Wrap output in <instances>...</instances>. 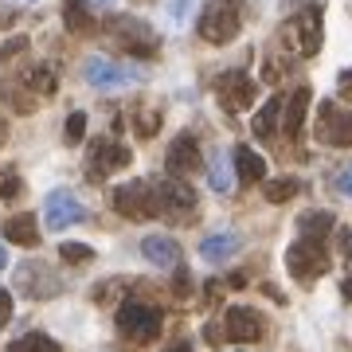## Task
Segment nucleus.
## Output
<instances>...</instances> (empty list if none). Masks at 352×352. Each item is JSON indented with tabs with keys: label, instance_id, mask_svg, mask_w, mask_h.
<instances>
[{
	"label": "nucleus",
	"instance_id": "f257e3e1",
	"mask_svg": "<svg viewBox=\"0 0 352 352\" xmlns=\"http://www.w3.org/2000/svg\"><path fill=\"white\" fill-rule=\"evenodd\" d=\"M113 321H118V333L129 344H149V340H157L161 337V325H164L161 309L153 302H141V298H126V302L118 305Z\"/></svg>",
	"mask_w": 352,
	"mask_h": 352
},
{
	"label": "nucleus",
	"instance_id": "f03ea898",
	"mask_svg": "<svg viewBox=\"0 0 352 352\" xmlns=\"http://www.w3.org/2000/svg\"><path fill=\"white\" fill-rule=\"evenodd\" d=\"M113 212L122 219H133V223H145V219H157L161 215V204H157V188L149 180H129V184H118L110 192Z\"/></svg>",
	"mask_w": 352,
	"mask_h": 352
},
{
	"label": "nucleus",
	"instance_id": "7ed1b4c3",
	"mask_svg": "<svg viewBox=\"0 0 352 352\" xmlns=\"http://www.w3.org/2000/svg\"><path fill=\"white\" fill-rule=\"evenodd\" d=\"M286 270L298 278V282H317V278L329 270V247H325V239L298 235L294 247L286 251Z\"/></svg>",
	"mask_w": 352,
	"mask_h": 352
},
{
	"label": "nucleus",
	"instance_id": "20e7f679",
	"mask_svg": "<svg viewBox=\"0 0 352 352\" xmlns=\"http://www.w3.org/2000/svg\"><path fill=\"white\" fill-rule=\"evenodd\" d=\"M239 36V0H208L200 16V39L223 47Z\"/></svg>",
	"mask_w": 352,
	"mask_h": 352
},
{
	"label": "nucleus",
	"instance_id": "39448f33",
	"mask_svg": "<svg viewBox=\"0 0 352 352\" xmlns=\"http://www.w3.org/2000/svg\"><path fill=\"white\" fill-rule=\"evenodd\" d=\"M82 78H87L94 90H122L141 82V71L129 63H113V59H102V55H90L82 63Z\"/></svg>",
	"mask_w": 352,
	"mask_h": 352
},
{
	"label": "nucleus",
	"instance_id": "423d86ee",
	"mask_svg": "<svg viewBox=\"0 0 352 352\" xmlns=\"http://www.w3.org/2000/svg\"><path fill=\"white\" fill-rule=\"evenodd\" d=\"M16 289L32 302H47L55 294H63V278L55 274L47 263H24L16 270Z\"/></svg>",
	"mask_w": 352,
	"mask_h": 352
},
{
	"label": "nucleus",
	"instance_id": "0eeeda50",
	"mask_svg": "<svg viewBox=\"0 0 352 352\" xmlns=\"http://www.w3.org/2000/svg\"><path fill=\"white\" fill-rule=\"evenodd\" d=\"M157 188V204H161V215H173L180 223H188L192 212H196V188L184 184V176H164Z\"/></svg>",
	"mask_w": 352,
	"mask_h": 352
},
{
	"label": "nucleus",
	"instance_id": "6e6552de",
	"mask_svg": "<svg viewBox=\"0 0 352 352\" xmlns=\"http://www.w3.org/2000/svg\"><path fill=\"white\" fill-rule=\"evenodd\" d=\"M254 94H258V87H254L251 75H243V71H223V75L215 78V98H219V106H223L227 113L251 110Z\"/></svg>",
	"mask_w": 352,
	"mask_h": 352
},
{
	"label": "nucleus",
	"instance_id": "1a4fd4ad",
	"mask_svg": "<svg viewBox=\"0 0 352 352\" xmlns=\"http://www.w3.org/2000/svg\"><path fill=\"white\" fill-rule=\"evenodd\" d=\"M286 39L298 55H317L321 51V8L305 4L302 12L286 24Z\"/></svg>",
	"mask_w": 352,
	"mask_h": 352
},
{
	"label": "nucleus",
	"instance_id": "9d476101",
	"mask_svg": "<svg viewBox=\"0 0 352 352\" xmlns=\"http://www.w3.org/2000/svg\"><path fill=\"white\" fill-rule=\"evenodd\" d=\"M133 161L129 157V149L122 145V141H110V138H98L94 145H90V161H87V173L94 176V180H106V176L122 173L126 164Z\"/></svg>",
	"mask_w": 352,
	"mask_h": 352
},
{
	"label": "nucleus",
	"instance_id": "9b49d317",
	"mask_svg": "<svg viewBox=\"0 0 352 352\" xmlns=\"http://www.w3.org/2000/svg\"><path fill=\"white\" fill-rule=\"evenodd\" d=\"M106 28H110L113 39H118L129 55H157V36L149 32V24H141L133 16H113Z\"/></svg>",
	"mask_w": 352,
	"mask_h": 352
},
{
	"label": "nucleus",
	"instance_id": "f8f14e48",
	"mask_svg": "<svg viewBox=\"0 0 352 352\" xmlns=\"http://www.w3.org/2000/svg\"><path fill=\"white\" fill-rule=\"evenodd\" d=\"M317 141L337 145V149H352V110H340L337 102H325L321 118H317Z\"/></svg>",
	"mask_w": 352,
	"mask_h": 352
},
{
	"label": "nucleus",
	"instance_id": "ddd939ff",
	"mask_svg": "<svg viewBox=\"0 0 352 352\" xmlns=\"http://www.w3.org/2000/svg\"><path fill=\"white\" fill-rule=\"evenodd\" d=\"M43 219H47L51 231H63V227H71V223H82V219H87V208L78 204L75 192L55 188V192H47V200H43Z\"/></svg>",
	"mask_w": 352,
	"mask_h": 352
},
{
	"label": "nucleus",
	"instance_id": "4468645a",
	"mask_svg": "<svg viewBox=\"0 0 352 352\" xmlns=\"http://www.w3.org/2000/svg\"><path fill=\"white\" fill-rule=\"evenodd\" d=\"M223 329L235 344H254V340H263L266 321H263L258 309H251V305H231L223 314Z\"/></svg>",
	"mask_w": 352,
	"mask_h": 352
},
{
	"label": "nucleus",
	"instance_id": "2eb2a0df",
	"mask_svg": "<svg viewBox=\"0 0 352 352\" xmlns=\"http://www.w3.org/2000/svg\"><path fill=\"white\" fill-rule=\"evenodd\" d=\"M204 168V153L196 145L192 133H180V138L168 145V176H192Z\"/></svg>",
	"mask_w": 352,
	"mask_h": 352
},
{
	"label": "nucleus",
	"instance_id": "dca6fc26",
	"mask_svg": "<svg viewBox=\"0 0 352 352\" xmlns=\"http://www.w3.org/2000/svg\"><path fill=\"white\" fill-rule=\"evenodd\" d=\"M141 254H145L153 266H161V270H173V266L180 263V247H176L173 235H145V239H141Z\"/></svg>",
	"mask_w": 352,
	"mask_h": 352
},
{
	"label": "nucleus",
	"instance_id": "f3484780",
	"mask_svg": "<svg viewBox=\"0 0 352 352\" xmlns=\"http://www.w3.org/2000/svg\"><path fill=\"white\" fill-rule=\"evenodd\" d=\"M4 239L16 247H39V219L32 212H20L12 219H4Z\"/></svg>",
	"mask_w": 352,
	"mask_h": 352
},
{
	"label": "nucleus",
	"instance_id": "a211bd4d",
	"mask_svg": "<svg viewBox=\"0 0 352 352\" xmlns=\"http://www.w3.org/2000/svg\"><path fill=\"white\" fill-rule=\"evenodd\" d=\"M309 102H314V90L309 87H298L294 94H289V102H286V133L294 141L302 138V129H305V113H309Z\"/></svg>",
	"mask_w": 352,
	"mask_h": 352
},
{
	"label": "nucleus",
	"instance_id": "6ab92c4d",
	"mask_svg": "<svg viewBox=\"0 0 352 352\" xmlns=\"http://www.w3.org/2000/svg\"><path fill=\"white\" fill-rule=\"evenodd\" d=\"M235 251H239V235H231V231H215V235H208V239L200 243V258L212 263V266L227 263Z\"/></svg>",
	"mask_w": 352,
	"mask_h": 352
},
{
	"label": "nucleus",
	"instance_id": "aec40b11",
	"mask_svg": "<svg viewBox=\"0 0 352 352\" xmlns=\"http://www.w3.org/2000/svg\"><path fill=\"white\" fill-rule=\"evenodd\" d=\"M0 94H4V102H8L16 113H36L39 102H43V98H36V94L28 90V82H24L20 75H16V78H4V82H0Z\"/></svg>",
	"mask_w": 352,
	"mask_h": 352
},
{
	"label": "nucleus",
	"instance_id": "412c9836",
	"mask_svg": "<svg viewBox=\"0 0 352 352\" xmlns=\"http://www.w3.org/2000/svg\"><path fill=\"white\" fill-rule=\"evenodd\" d=\"M231 161H235V176H239L243 184H258V180H266V157H258L251 145H239Z\"/></svg>",
	"mask_w": 352,
	"mask_h": 352
},
{
	"label": "nucleus",
	"instance_id": "4be33fe9",
	"mask_svg": "<svg viewBox=\"0 0 352 352\" xmlns=\"http://www.w3.org/2000/svg\"><path fill=\"white\" fill-rule=\"evenodd\" d=\"M20 78L28 82V90H32L36 98H55V90H59V75H55L47 63H32L28 71H20Z\"/></svg>",
	"mask_w": 352,
	"mask_h": 352
},
{
	"label": "nucleus",
	"instance_id": "5701e85b",
	"mask_svg": "<svg viewBox=\"0 0 352 352\" xmlns=\"http://www.w3.org/2000/svg\"><path fill=\"white\" fill-rule=\"evenodd\" d=\"M63 24H67V32H75V36H94L98 20H94V12L87 8V0H67L63 4Z\"/></svg>",
	"mask_w": 352,
	"mask_h": 352
},
{
	"label": "nucleus",
	"instance_id": "b1692460",
	"mask_svg": "<svg viewBox=\"0 0 352 352\" xmlns=\"http://www.w3.org/2000/svg\"><path fill=\"white\" fill-rule=\"evenodd\" d=\"M278 113H282V98H266V106L258 113H254V138L258 141H270L278 133V126H282V122H278Z\"/></svg>",
	"mask_w": 352,
	"mask_h": 352
},
{
	"label": "nucleus",
	"instance_id": "393cba45",
	"mask_svg": "<svg viewBox=\"0 0 352 352\" xmlns=\"http://www.w3.org/2000/svg\"><path fill=\"white\" fill-rule=\"evenodd\" d=\"M337 227V215L333 212H305L298 219V235H309V239H329V231Z\"/></svg>",
	"mask_w": 352,
	"mask_h": 352
},
{
	"label": "nucleus",
	"instance_id": "a878e982",
	"mask_svg": "<svg viewBox=\"0 0 352 352\" xmlns=\"http://www.w3.org/2000/svg\"><path fill=\"white\" fill-rule=\"evenodd\" d=\"M8 352H63V344L47 333H24L8 344Z\"/></svg>",
	"mask_w": 352,
	"mask_h": 352
},
{
	"label": "nucleus",
	"instance_id": "bb28decb",
	"mask_svg": "<svg viewBox=\"0 0 352 352\" xmlns=\"http://www.w3.org/2000/svg\"><path fill=\"white\" fill-rule=\"evenodd\" d=\"M266 200L270 204H289L298 192H302V180H294V176H282V180H266Z\"/></svg>",
	"mask_w": 352,
	"mask_h": 352
},
{
	"label": "nucleus",
	"instance_id": "cd10ccee",
	"mask_svg": "<svg viewBox=\"0 0 352 352\" xmlns=\"http://www.w3.org/2000/svg\"><path fill=\"white\" fill-rule=\"evenodd\" d=\"M208 184H212L215 192L231 188V173H227V157L223 153H212V157H208Z\"/></svg>",
	"mask_w": 352,
	"mask_h": 352
},
{
	"label": "nucleus",
	"instance_id": "c85d7f7f",
	"mask_svg": "<svg viewBox=\"0 0 352 352\" xmlns=\"http://www.w3.org/2000/svg\"><path fill=\"white\" fill-rule=\"evenodd\" d=\"M157 129H161V113L157 110H138L133 113V133H138L141 141L157 138Z\"/></svg>",
	"mask_w": 352,
	"mask_h": 352
},
{
	"label": "nucleus",
	"instance_id": "c756f323",
	"mask_svg": "<svg viewBox=\"0 0 352 352\" xmlns=\"http://www.w3.org/2000/svg\"><path fill=\"white\" fill-rule=\"evenodd\" d=\"M82 133H87V113H82V110H75L71 118H67V129H63L67 145H78V141H82Z\"/></svg>",
	"mask_w": 352,
	"mask_h": 352
},
{
	"label": "nucleus",
	"instance_id": "7c9ffc66",
	"mask_svg": "<svg viewBox=\"0 0 352 352\" xmlns=\"http://www.w3.org/2000/svg\"><path fill=\"white\" fill-rule=\"evenodd\" d=\"M59 254H63V263H90L94 258V251H90L87 243H63Z\"/></svg>",
	"mask_w": 352,
	"mask_h": 352
},
{
	"label": "nucleus",
	"instance_id": "2f4dec72",
	"mask_svg": "<svg viewBox=\"0 0 352 352\" xmlns=\"http://www.w3.org/2000/svg\"><path fill=\"white\" fill-rule=\"evenodd\" d=\"M20 192H24V180H20L16 173H4V176H0V200H16Z\"/></svg>",
	"mask_w": 352,
	"mask_h": 352
},
{
	"label": "nucleus",
	"instance_id": "473e14b6",
	"mask_svg": "<svg viewBox=\"0 0 352 352\" xmlns=\"http://www.w3.org/2000/svg\"><path fill=\"white\" fill-rule=\"evenodd\" d=\"M188 8H192V0H164V16L173 24H184L188 20Z\"/></svg>",
	"mask_w": 352,
	"mask_h": 352
},
{
	"label": "nucleus",
	"instance_id": "72a5a7b5",
	"mask_svg": "<svg viewBox=\"0 0 352 352\" xmlns=\"http://www.w3.org/2000/svg\"><path fill=\"white\" fill-rule=\"evenodd\" d=\"M28 51V39L24 36H16V39H8V43H0V63H12L16 55H24Z\"/></svg>",
	"mask_w": 352,
	"mask_h": 352
},
{
	"label": "nucleus",
	"instance_id": "f704fd0d",
	"mask_svg": "<svg viewBox=\"0 0 352 352\" xmlns=\"http://www.w3.org/2000/svg\"><path fill=\"white\" fill-rule=\"evenodd\" d=\"M8 321H12V294L0 286V329L8 325Z\"/></svg>",
	"mask_w": 352,
	"mask_h": 352
},
{
	"label": "nucleus",
	"instance_id": "c9c22d12",
	"mask_svg": "<svg viewBox=\"0 0 352 352\" xmlns=\"http://www.w3.org/2000/svg\"><path fill=\"white\" fill-rule=\"evenodd\" d=\"M337 192H340V196H349V200H352V164H349V168H344V173L337 176Z\"/></svg>",
	"mask_w": 352,
	"mask_h": 352
},
{
	"label": "nucleus",
	"instance_id": "e433bc0d",
	"mask_svg": "<svg viewBox=\"0 0 352 352\" xmlns=\"http://www.w3.org/2000/svg\"><path fill=\"white\" fill-rule=\"evenodd\" d=\"M110 298H118V282H106L94 289V302H110Z\"/></svg>",
	"mask_w": 352,
	"mask_h": 352
},
{
	"label": "nucleus",
	"instance_id": "4c0bfd02",
	"mask_svg": "<svg viewBox=\"0 0 352 352\" xmlns=\"http://www.w3.org/2000/svg\"><path fill=\"white\" fill-rule=\"evenodd\" d=\"M340 98L352 102V71H344V75H340Z\"/></svg>",
	"mask_w": 352,
	"mask_h": 352
},
{
	"label": "nucleus",
	"instance_id": "58836bf2",
	"mask_svg": "<svg viewBox=\"0 0 352 352\" xmlns=\"http://www.w3.org/2000/svg\"><path fill=\"white\" fill-rule=\"evenodd\" d=\"M340 243H344V254H349V266H352V231H340Z\"/></svg>",
	"mask_w": 352,
	"mask_h": 352
},
{
	"label": "nucleus",
	"instance_id": "ea45409f",
	"mask_svg": "<svg viewBox=\"0 0 352 352\" xmlns=\"http://www.w3.org/2000/svg\"><path fill=\"white\" fill-rule=\"evenodd\" d=\"M227 286H235V289H243V286H247V278H243V274H231V278H227Z\"/></svg>",
	"mask_w": 352,
	"mask_h": 352
},
{
	"label": "nucleus",
	"instance_id": "a19ab883",
	"mask_svg": "<svg viewBox=\"0 0 352 352\" xmlns=\"http://www.w3.org/2000/svg\"><path fill=\"white\" fill-rule=\"evenodd\" d=\"M340 294H344V298L352 302V278H344V282H340Z\"/></svg>",
	"mask_w": 352,
	"mask_h": 352
},
{
	"label": "nucleus",
	"instance_id": "79ce46f5",
	"mask_svg": "<svg viewBox=\"0 0 352 352\" xmlns=\"http://www.w3.org/2000/svg\"><path fill=\"white\" fill-rule=\"evenodd\" d=\"M4 138H8V126H4V118H0V145H4Z\"/></svg>",
	"mask_w": 352,
	"mask_h": 352
},
{
	"label": "nucleus",
	"instance_id": "37998d69",
	"mask_svg": "<svg viewBox=\"0 0 352 352\" xmlns=\"http://www.w3.org/2000/svg\"><path fill=\"white\" fill-rule=\"evenodd\" d=\"M168 352H192V344H173Z\"/></svg>",
	"mask_w": 352,
	"mask_h": 352
},
{
	"label": "nucleus",
	"instance_id": "c03bdc74",
	"mask_svg": "<svg viewBox=\"0 0 352 352\" xmlns=\"http://www.w3.org/2000/svg\"><path fill=\"white\" fill-rule=\"evenodd\" d=\"M4 266H8V254H4V247H0V270H4Z\"/></svg>",
	"mask_w": 352,
	"mask_h": 352
},
{
	"label": "nucleus",
	"instance_id": "a18cd8bd",
	"mask_svg": "<svg viewBox=\"0 0 352 352\" xmlns=\"http://www.w3.org/2000/svg\"><path fill=\"white\" fill-rule=\"evenodd\" d=\"M87 4H110V0H87Z\"/></svg>",
	"mask_w": 352,
	"mask_h": 352
},
{
	"label": "nucleus",
	"instance_id": "49530a36",
	"mask_svg": "<svg viewBox=\"0 0 352 352\" xmlns=\"http://www.w3.org/2000/svg\"><path fill=\"white\" fill-rule=\"evenodd\" d=\"M20 4H36V0H20Z\"/></svg>",
	"mask_w": 352,
	"mask_h": 352
}]
</instances>
